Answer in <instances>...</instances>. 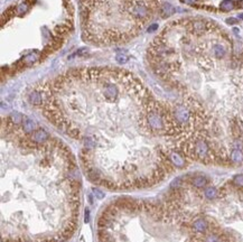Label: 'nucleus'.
<instances>
[{
  "label": "nucleus",
  "instance_id": "9b49d317",
  "mask_svg": "<svg viewBox=\"0 0 243 242\" xmlns=\"http://www.w3.org/2000/svg\"><path fill=\"white\" fill-rule=\"evenodd\" d=\"M157 28H158V25H152L151 27L148 28V31H154V30H156Z\"/></svg>",
  "mask_w": 243,
  "mask_h": 242
},
{
  "label": "nucleus",
  "instance_id": "7ed1b4c3",
  "mask_svg": "<svg viewBox=\"0 0 243 242\" xmlns=\"http://www.w3.org/2000/svg\"><path fill=\"white\" fill-rule=\"evenodd\" d=\"M230 161L231 164L240 165L243 163V150L240 149H232L230 152Z\"/></svg>",
  "mask_w": 243,
  "mask_h": 242
},
{
  "label": "nucleus",
  "instance_id": "f8f14e48",
  "mask_svg": "<svg viewBox=\"0 0 243 242\" xmlns=\"http://www.w3.org/2000/svg\"><path fill=\"white\" fill-rule=\"evenodd\" d=\"M185 3H187V5H193L194 2H196V0H183Z\"/></svg>",
  "mask_w": 243,
  "mask_h": 242
},
{
  "label": "nucleus",
  "instance_id": "9d476101",
  "mask_svg": "<svg viewBox=\"0 0 243 242\" xmlns=\"http://www.w3.org/2000/svg\"><path fill=\"white\" fill-rule=\"evenodd\" d=\"M226 22H228L229 25H234V24H237V19H235V18H228V19H226Z\"/></svg>",
  "mask_w": 243,
  "mask_h": 242
},
{
  "label": "nucleus",
  "instance_id": "20e7f679",
  "mask_svg": "<svg viewBox=\"0 0 243 242\" xmlns=\"http://www.w3.org/2000/svg\"><path fill=\"white\" fill-rule=\"evenodd\" d=\"M209 184V179L203 175H197V176L193 177L192 179V185L195 188H204Z\"/></svg>",
  "mask_w": 243,
  "mask_h": 242
},
{
  "label": "nucleus",
  "instance_id": "0eeeda50",
  "mask_svg": "<svg viewBox=\"0 0 243 242\" xmlns=\"http://www.w3.org/2000/svg\"><path fill=\"white\" fill-rule=\"evenodd\" d=\"M213 50H214V55H215L216 58H223L225 56V48L220 44L214 45Z\"/></svg>",
  "mask_w": 243,
  "mask_h": 242
},
{
  "label": "nucleus",
  "instance_id": "f257e3e1",
  "mask_svg": "<svg viewBox=\"0 0 243 242\" xmlns=\"http://www.w3.org/2000/svg\"><path fill=\"white\" fill-rule=\"evenodd\" d=\"M29 102L81 143V166L99 186L147 188L174 171L170 151L145 146L160 136L150 126L159 102L130 72L76 68L35 87Z\"/></svg>",
  "mask_w": 243,
  "mask_h": 242
},
{
  "label": "nucleus",
  "instance_id": "6e6552de",
  "mask_svg": "<svg viewBox=\"0 0 243 242\" xmlns=\"http://www.w3.org/2000/svg\"><path fill=\"white\" fill-rule=\"evenodd\" d=\"M234 8V2L232 0H223L221 2V9L224 11H230Z\"/></svg>",
  "mask_w": 243,
  "mask_h": 242
},
{
  "label": "nucleus",
  "instance_id": "4468645a",
  "mask_svg": "<svg viewBox=\"0 0 243 242\" xmlns=\"http://www.w3.org/2000/svg\"><path fill=\"white\" fill-rule=\"evenodd\" d=\"M239 17H240L241 19H243V14H241V15H239Z\"/></svg>",
  "mask_w": 243,
  "mask_h": 242
},
{
  "label": "nucleus",
  "instance_id": "ddd939ff",
  "mask_svg": "<svg viewBox=\"0 0 243 242\" xmlns=\"http://www.w3.org/2000/svg\"><path fill=\"white\" fill-rule=\"evenodd\" d=\"M240 6L243 8V0H240Z\"/></svg>",
  "mask_w": 243,
  "mask_h": 242
},
{
  "label": "nucleus",
  "instance_id": "f03ea898",
  "mask_svg": "<svg viewBox=\"0 0 243 242\" xmlns=\"http://www.w3.org/2000/svg\"><path fill=\"white\" fill-rule=\"evenodd\" d=\"M191 225L193 231L196 233L204 234V233H207V231H209V221L206 219H203V217H198V219L194 220Z\"/></svg>",
  "mask_w": 243,
  "mask_h": 242
},
{
  "label": "nucleus",
  "instance_id": "1a4fd4ad",
  "mask_svg": "<svg viewBox=\"0 0 243 242\" xmlns=\"http://www.w3.org/2000/svg\"><path fill=\"white\" fill-rule=\"evenodd\" d=\"M232 182H233V184L235 186L243 187V175H237V176H234Z\"/></svg>",
  "mask_w": 243,
  "mask_h": 242
},
{
  "label": "nucleus",
  "instance_id": "39448f33",
  "mask_svg": "<svg viewBox=\"0 0 243 242\" xmlns=\"http://www.w3.org/2000/svg\"><path fill=\"white\" fill-rule=\"evenodd\" d=\"M219 195V189H216L215 187H207L204 191V196L206 197L207 200H213L216 199Z\"/></svg>",
  "mask_w": 243,
  "mask_h": 242
},
{
  "label": "nucleus",
  "instance_id": "423d86ee",
  "mask_svg": "<svg viewBox=\"0 0 243 242\" xmlns=\"http://www.w3.org/2000/svg\"><path fill=\"white\" fill-rule=\"evenodd\" d=\"M174 13H175V8H174L170 3H165V5H163V7H161V14H163L164 17L172 16Z\"/></svg>",
  "mask_w": 243,
  "mask_h": 242
}]
</instances>
